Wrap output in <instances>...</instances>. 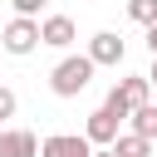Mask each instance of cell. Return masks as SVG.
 <instances>
[{"label":"cell","instance_id":"cell-1","mask_svg":"<svg viewBox=\"0 0 157 157\" xmlns=\"http://www.w3.org/2000/svg\"><path fill=\"white\" fill-rule=\"evenodd\" d=\"M93 69H98V64H93L88 54H69V59H59V64H54L49 88H54L59 98H78V93L93 83Z\"/></svg>","mask_w":157,"mask_h":157},{"label":"cell","instance_id":"cell-2","mask_svg":"<svg viewBox=\"0 0 157 157\" xmlns=\"http://www.w3.org/2000/svg\"><path fill=\"white\" fill-rule=\"evenodd\" d=\"M147 88H152V78H147V74H128V78H118V83L108 88L103 108H108L113 118H132V113L147 103Z\"/></svg>","mask_w":157,"mask_h":157},{"label":"cell","instance_id":"cell-3","mask_svg":"<svg viewBox=\"0 0 157 157\" xmlns=\"http://www.w3.org/2000/svg\"><path fill=\"white\" fill-rule=\"evenodd\" d=\"M0 44H5V54H15V59H20V54H34V49L44 44V29H39L29 15H15V20L0 29Z\"/></svg>","mask_w":157,"mask_h":157},{"label":"cell","instance_id":"cell-4","mask_svg":"<svg viewBox=\"0 0 157 157\" xmlns=\"http://www.w3.org/2000/svg\"><path fill=\"white\" fill-rule=\"evenodd\" d=\"M123 54H128V44H123L113 29H98V34L88 39V59H93L98 69H118V64H123Z\"/></svg>","mask_w":157,"mask_h":157},{"label":"cell","instance_id":"cell-5","mask_svg":"<svg viewBox=\"0 0 157 157\" xmlns=\"http://www.w3.org/2000/svg\"><path fill=\"white\" fill-rule=\"evenodd\" d=\"M39 157H93V142L83 132H54V137H44Z\"/></svg>","mask_w":157,"mask_h":157},{"label":"cell","instance_id":"cell-6","mask_svg":"<svg viewBox=\"0 0 157 157\" xmlns=\"http://www.w3.org/2000/svg\"><path fill=\"white\" fill-rule=\"evenodd\" d=\"M118 123H123V118H113L108 108H93L88 123H83V137H88L93 147H113V142H118Z\"/></svg>","mask_w":157,"mask_h":157},{"label":"cell","instance_id":"cell-7","mask_svg":"<svg viewBox=\"0 0 157 157\" xmlns=\"http://www.w3.org/2000/svg\"><path fill=\"white\" fill-rule=\"evenodd\" d=\"M39 137L29 132V128H15V132H5L0 128V157H39Z\"/></svg>","mask_w":157,"mask_h":157},{"label":"cell","instance_id":"cell-8","mask_svg":"<svg viewBox=\"0 0 157 157\" xmlns=\"http://www.w3.org/2000/svg\"><path fill=\"white\" fill-rule=\"evenodd\" d=\"M39 29H44V44H49V49H69V44H74V20H69V15H49Z\"/></svg>","mask_w":157,"mask_h":157},{"label":"cell","instance_id":"cell-9","mask_svg":"<svg viewBox=\"0 0 157 157\" xmlns=\"http://www.w3.org/2000/svg\"><path fill=\"white\" fill-rule=\"evenodd\" d=\"M113 152H118V157H152V142L137 137V132H123V137L113 142Z\"/></svg>","mask_w":157,"mask_h":157},{"label":"cell","instance_id":"cell-10","mask_svg":"<svg viewBox=\"0 0 157 157\" xmlns=\"http://www.w3.org/2000/svg\"><path fill=\"white\" fill-rule=\"evenodd\" d=\"M128 123H132V132H137V137H147V142L157 137V108H152V103H142V108H137Z\"/></svg>","mask_w":157,"mask_h":157},{"label":"cell","instance_id":"cell-11","mask_svg":"<svg viewBox=\"0 0 157 157\" xmlns=\"http://www.w3.org/2000/svg\"><path fill=\"white\" fill-rule=\"evenodd\" d=\"M128 15L137 25H157V0H128Z\"/></svg>","mask_w":157,"mask_h":157},{"label":"cell","instance_id":"cell-12","mask_svg":"<svg viewBox=\"0 0 157 157\" xmlns=\"http://www.w3.org/2000/svg\"><path fill=\"white\" fill-rule=\"evenodd\" d=\"M15 108H20L15 88H5V83H0V123H5V118H15Z\"/></svg>","mask_w":157,"mask_h":157},{"label":"cell","instance_id":"cell-13","mask_svg":"<svg viewBox=\"0 0 157 157\" xmlns=\"http://www.w3.org/2000/svg\"><path fill=\"white\" fill-rule=\"evenodd\" d=\"M39 5H49V0H15V15H29V20H34Z\"/></svg>","mask_w":157,"mask_h":157},{"label":"cell","instance_id":"cell-14","mask_svg":"<svg viewBox=\"0 0 157 157\" xmlns=\"http://www.w3.org/2000/svg\"><path fill=\"white\" fill-rule=\"evenodd\" d=\"M147 49H152V59H157V25H147Z\"/></svg>","mask_w":157,"mask_h":157},{"label":"cell","instance_id":"cell-15","mask_svg":"<svg viewBox=\"0 0 157 157\" xmlns=\"http://www.w3.org/2000/svg\"><path fill=\"white\" fill-rule=\"evenodd\" d=\"M93 157H118V152H113V147H98V152H93Z\"/></svg>","mask_w":157,"mask_h":157},{"label":"cell","instance_id":"cell-16","mask_svg":"<svg viewBox=\"0 0 157 157\" xmlns=\"http://www.w3.org/2000/svg\"><path fill=\"white\" fill-rule=\"evenodd\" d=\"M147 78H152V83H157V59H152V69H147Z\"/></svg>","mask_w":157,"mask_h":157}]
</instances>
